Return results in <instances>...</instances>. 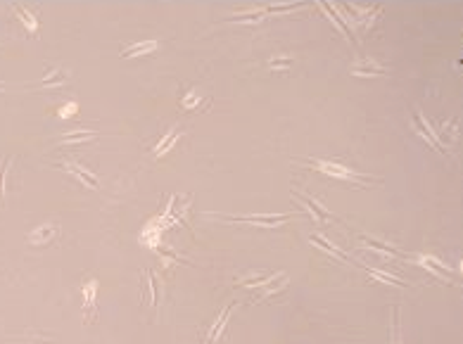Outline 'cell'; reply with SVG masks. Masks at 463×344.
<instances>
[{
  "label": "cell",
  "instance_id": "obj_1",
  "mask_svg": "<svg viewBox=\"0 0 463 344\" xmlns=\"http://www.w3.org/2000/svg\"><path fill=\"white\" fill-rule=\"evenodd\" d=\"M295 214H247V216H219L214 214V218H221V221H235V223H252L257 228H269L273 230L280 223H285L288 218H292Z\"/></svg>",
  "mask_w": 463,
  "mask_h": 344
},
{
  "label": "cell",
  "instance_id": "obj_2",
  "mask_svg": "<svg viewBox=\"0 0 463 344\" xmlns=\"http://www.w3.org/2000/svg\"><path fill=\"white\" fill-rule=\"evenodd\" d=\"M311 164H314L318 171H323V173H328V176H333V178H340V181H349V183H361V181H375V178H370V176H364V173H354L352 169H347V166H342V164L337 162H330V159H311Z\"/></svg>",
  "mask_w": 463,
  "mask_h": 344
},
{
  "label": "cell",
  "instance_id": "obj_3",
  "mask_svg": "<svg viewBox=\"0 0 463 344\" xmlns=\"http://www.w3.org/2000/svg\"><path fill=\"white\" fill-rule=\"evenodd\" d=\"M57 230H59V228L53 226V223H50V226H43V228H38V233H31V235H29V242H31V245H45V242H50V240L57 235Z\"/></svg>",
  "mask_w": 463,
  "mask_h": 344
},
{
  "label": "cell",
  "instance_id": "obj_4",
  "mask_svg": "<svg viewBox=\"0 0 463 344\" xmlns=\"http://www.w3.org/2000/svg\"><path fill=\"white\" fill-rule=\"evenodd\" d=\"M64 169H67V171H72V173H76V176L86 183L88 188H100V183L95 181V176H93L88 169H83L81 164H64Z\"/></svg>",
  "mask_w": 463,
  "mask_h": 344
},
{
  "label": "cell",
  "instance_id": "obj_5",
  "mask_svg": "<svg viewBox=\"0 0 463 344\" xmlns=\"http://www.w3.org/2000/svg\"><path fill=\"white\" fill-rule=\"evenodd\" d=\"M95 294H97V283H88L83 287V308H86V318H91V311H93V302H95Z\"/></svg>",
  "mask_w": 463,
  "mask_h": 344
},
{
  "label": "cell",
  "instance_id": "obj_6",
  "mask_svg": "<svg viewBox=\"0 0 463 344\" xmlns=\"http://www.w3.org/2000/svg\"><path fill=\"white\" fill-rule=\"evenodd\" d=\"M157 48V40H145V43H138V45H131V48H126L124 50V57H135V55H143V53H150V50H154Z\"/></svg>",
  "mask_w": 463,
  "mask_h": 344
},
{
  "label": "cell",
  "instance_id": "obj_7",
  "mask_svg": "<svg viewBox=\"0 0 463 344\" xmlns=\"http://www.w3.org/2000/svg\"><path fill=\"white\" fill-rule=\"evenodd\" d=\"M383 72H385L383 67H373V64H368V59H364L361 64L352 67V74H361V76H375V74H383Z\"/></svg>",
  "mask_w": 463,
  "mask_h": 344
},
{
  "label": "cell",
  "instance_id": "obj_8",
  "mask_svg": "<svg viewBox=\"0 0 463 344\" xmlns=\"http://www.w3.org/2000/svg\"><path fill=\"white\" fill-rule=\"evenodd\" d=\"M311 242H314V245H321V247H326V249H328V252L333 254V256H337V259H345V254L340 252V249H337V247H335V245H330V242H328V240H326V237H321V235H314V237H311Z\"/></svg>",
  "mask_w": 463,
  "mask_h": 344
},
{
  "label": "cell",
  "instance_id": "obj_9",
  "mask_svg": "<svg viewBox=\"0 0 463 344\" xmlns=\"http://www.w3.org/2000/svg\"><path fill=\"white\" fill-rule=\"evenodd\" d=\"M17 10V15L19 17H24V21H26V26H29V31H36V26H38V19L31 15V12H26L24 7H15Z\"/></svg>",
  "mask_w": 463,
  "mask_h": 344
},
{
  "label": "cell",
  "instance_id": "obj_10",
  "mask_svg": "<svg viewBox=\"0 0 463 344\" xmlns=\"http://www.w3.org/2000/svg\"><path fill=\"white\" fill-rule=\"evenodd\" d=\"M76 109V105H67V107L62 109V114H69V112H74Z\"/></svg>",
  "mask_w": 463,
  "mask_h": 344
},
{
  "label": "cell",
  "instance_id": "obj_11",
  "mask_svg": "<svg viewBox=\"0 0 463 344\" xmlns=\"http://www.w3.org/2000/svg\"><path fill=\"white\" fill-rule=\"evenodd\" d=\"M392 344H402L399 340H397V335H394V330H392Z\"/></svg>",
  "mask_w": 463,
  "mask_h": 344
}]
</instances>
